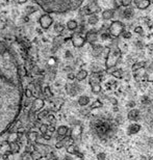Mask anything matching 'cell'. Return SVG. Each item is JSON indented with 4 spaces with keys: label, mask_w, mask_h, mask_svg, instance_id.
Here are the masks:
<instances>
[{
    "label": "cell",
    "mask_w": 153,
    "mask_h": 160,
    "mask_svg": "<svg viewBox=\"0 0 153 160\" xmlns=\"http://www.w3.org/2000/svg\"><path fill=\"white\" fill-rule=\"evenodd\" d=\"M68 27L70 28V29H74V28L77 27V24H76L75 21H70L68 23Z\"/></svg>",
    "instance_id": "cell-28"
},
{
    "label": "cell",
    "mask_w": 153,
    "mask_h": 160,
    "mask_svg": "<svg viewBox=\"0 0 153 160\" xmlns=\"http://www.w3.org/2000/svg\"><path fill=\"white\" fill-rule=\"evenodd\" d=\"M135 32L141 33V32H142V28H141V27H136V28H135Z\"/></svg>",
    "instance_id": "cell-34"
},
{
    "label": "cell",
    "mask_w": 153,
    "mask_h": 160,
    "mask_svg": "<svg viewBox=\"0 0 153 160\" xmlns=\"http://www.w3.org/2000/svg\"><path fill=\"white\" fill-rule=\"evenodd\" d=\"M123 31H124V24L120 21H114L110 25V28H108V32H110V36H113L115 38L121 36L123 33Z\"/></svg>",
    "instance_id": "cell-4"
},
{
    "label": "cell",
    "mask_w": 153,
    "mask_h": 160,
    "mask_svg": "<svg viewBox=\"0 0 153 160\" xmlns=\"http://www.w3.org/2000/svg\"><path fill=\"white\" fill-rule=\"evenodd\" d=\"M48 119H49L50 121H53V120H54V117H53V116H49V117H48Z\"/></svg>",
    "instance_id": "cell-39"
},
{
    "label": "cell",
    "mask_w": 153,
    "mask_h": 160,
    "mask_svg": "<svg viewBox=\"0 0 153 160\" xmlns=\"http://www.w3.org/2000/svg\"><path fill=\"white\" fill-rule=\"evenodd\" d=\"M57 134H59V136L60 137H64L66 136L67 134H68V131H69V128L67 126H59L57 128Z\"/></svg>",
    "instance_id": "cell-9"
},
{
    "label": "cell",
    "mask_w": 153,
    "mask_h": 160,
    "mask_svg": "<svg viewBox=\"0 0 153 160\" xmlns=\"http://www.w3.org/2000/svg\"><path fill=\"white\" fill-rule=\"evenodd\" d=\"M44 138H45L46 140H49L51 138V135L50 134H48V135H47V134H44Z\"/></svg>",
    "instance_id": "cell-33"
},
{
    "label": "cell",
    "mask_w": 153,
    "mask_h": 160,
    "mask_svg": "<svg viewBox=\"0 0 153 160\" xmlns=\"http://www.w3.org/2000/svg\"><path fill=\"white\" fill-rule=\"evenodd\" d=\"M121 57V51L117 48H114L108 51V54L106 56V62H105V67L107 70H110L117 66L118 62H119Z\"/></svg>",
    "instance_id": "cell-3"
},
{
    "label": "cell",
    "mask_w": 153,
    "mask_h": 160,
    "mask_svg": "<svg viewBox=\"0 0 153 160\" xmlns=\"http://www.w3.org/2000/svg\"><path fill=\"white\" fill-rule=\"evenodd\" d=\"M111 74H113V76H115L116 78H121V77H122V71H121V70H116V71L111 72Z\"/></svg>",
    "instance_id": "cell-24"
},
{
    "label": "cell",
    "mask_w": 153,
    "mask_h": 160,
    "mask_svg": "<svg viewBox=\"0 0 153 160\" xmlns=\"http://www.w3.org/2000/svg\"><path fill=\"white\" fill-rule=\"evenodd\" d=\"M23 101L21 68L14 49L0 39V136L20 114Z\"/></svg>",
    "instance_id": "cell-1"
},
{
    "label": "cell",
    "mask_w": 153,
    "mask_h": 160,
    "mask_svg": "<svg viewBox=\"0 0 153 160\" xmlns=\"http://www.w3.org/2000/svg\"><path fill=\"white\" fill-rule=\"evenodd\" d=\"M106 159V154L103 152H99L97 154V160H105Z\"/></svg>",
    "instance_id": "cell-26"
},
{
    "label": "cell",
    "mask_w": 153,
    "mask_h": 160,
    "mask_svg": "<svg viewBox=\"0 0 153 160\" xmlns=\"http://www.w3.org/2000/svg\"><path fill=\"white\" fill-rule=\"evenodd\" d=\"M100 79L101 77L99 73H93L90 77V83L91 84H93V83H100Z\"/></svg>",
    "instance_id": "cell-13"
},
{
    "label": "cell",
    "mask_w": 153,
    "mask_h": 160,
    "mask_svg": "<svg viewBox=\"0 0 153 160\" xmlns=\"http://www.w3.org/2000/svg\"><path fill=\"white\" fill-rule=\"evenodd\" d=\"M48 127L49 126H48V125H46V124H42L40 126V131H41V133H42L43 135L48 132Z\"/></svg>",
    "instance_id": "cell-21"
},
{
    "label": "cell",
    "mask_w": 153,
    "mask_h": 160,
    "mask_svg": "<svg viewBox=\"0 0 153 160\" xmlns=\"http://www.w3.org/2000/svg\"><path fill=\"white\" fill-rule=\"evenodd\" d=\"M67 152H68L69 154H71V155H73V154L76 155V153H77L78 151H77V149H76V146L72 145V146L67 147Z\"/></svg>",
    "instance_id": "cell-20"
},
{
    "label": "cell",
    "mask_w": 153,
    "mask_h": 160,
    "mask_svg": "<svg viewBox=\"0 0 153 160\" xmlns=\"http://www.w3.org/2000/svg\"><path fill=\"white\" fill-rule=\"evenodd\" d=\"M38 136H39V134L36 131H29V132L27 133V138L28 140H30V142H36Z\"/></svg>",
    "instance_id": "cell-15"
},
{
    "label": "cell",
    "mask_w": 153,
    "mask_h": 160,
    "mask_svg": "<svg viewBox=\"0 0 153 160\" xmlns=\"http://www.w3.org/2000/svg\"><path fill=\"white\" fill-rule=\"evenodd\" d=\"M130 2H131V0H122V4L123 5H129Z\"/></svg>",
    "instance_id": "cell-32"
},
{
    "label": "cell",
    "mask_w": 153,
    "mask_h": 160,
    "mask_svg": "<svg viewBox=\"0 0 153 160\" xmlns=\"http://www.w3.org/2000/svg\"><path fill=\"white\" fill-rule=\"evenodd\" d=\"M127 119L131 122H136L141 119V112H140L139 109H135V108H133L129 111L128 113H127Z\"/></svg>",
    "instance_id": "cell-6"
},
{
    "label": "cell",
    "mask_w": 153,
    "mask_h": 160,
    "mask_svg": "<svg viewBox=\"0 0 153 160\" xmlns=\"http://www.w3.org/2000/svg\"><path fill=\"white\" fill-rule=\"evenodd\" d=\"M73 44H74V46L76 47H81L82 45L84 44V40L81 39L79 36H74L73 37Z\"/></svg>",
    "instance_id": "cell-11"
},
{
    "label": "cell",
    "mask_w": 153,
    "mask_h": 160,
    "mask_svg": "<svg viewBox=\"0 0 153 160\" xmlns=\"http://www.w3.org/2000/svg\"><path fill=\"white\" fill-rule=\"evenodd\" d=\"M34 107H33V110H39L40 108H42L43 107V105H44V102L43 100H40V99H37L36 101H34Z\"/></svg>",
    "instance_id": "cell-18"
},
{
    "label": "cell",
    "mask_w": 153,
    "mask_h": 160,
    "mask_svg": "<svg viewBox=\"0 0 153 160\" xmlns=\"http://www.w3.org/2000/svg\"><path fill=\"white\" fill-rule=\"evenodd\" d=\"M69 78H70V79H73V78H74V75H73V74H70V75H69Z\"/></svg>",
    "instance_id": "cell-41"
},
{
    "label": "cell",
    "mask_w": 153,
    "mask_h": 160,
    "mask_svg": "<svg viewBox=\"0 0 153 160\" xmlns=\"http://www.w3.org/2000/svg\"><path fill=\"white\" fill-rule=\"evenodd\" d=\"M54 131H55V128H54L53 126H49V127H48V132H49L50 135L54 132Z\"/></svg>",
    "instance_id": "cell-31"
},
{
    "label": "cell",
    "mask_w": 153,
    "mask_h": 160,
    "mask_svg": "<svg viewBox=\"0 0 153 160\" xmlns=\"http://www.w3.org/2000/svg\"><path fill=\"white\" fill-rule=\"evenodd\" d=\"M143 67H144V65H143V63H135V65L132 66V71L135 72V71H138V70L142 69Z\"/></svg>",
    "instance_id": "cell-25"
},
{
    "label": "cell",
    "mask_w": 153,
    "mask_h": 160,
    "mask_svg": "<svg viewBox=\"0 0 153 160\" xmlns=\"http://www.w3.org/2000/svg\"><path fill=\"white\" fill-rule=\"evenodd\" d=\"M89 103H90V98H89L88 96H81V97H79L78 104L80 105V106H87Z\"/></svg>",
    "instance_id": "cell-12"
},
{
    "label": "cell",
    "mask_w": 153,
    "mask_h": 160,
    "mask_svg": "<svg viewBox=\"0 0 153 160\" xmlns=\"http://www.w3.org/2000/svg\"><path fill=\"white\" fill-rule=\"evenodd\" d=\"M88 76V72L84 71V70H81V71H79L77 73V75H76V78H77V80H84L87 78Z\"/></svg>",
    "instance_id": "cell-17"
},
{
    "label": "cell",
    "mask_w": 153,
    "mask_h": 160,
    "mask_svg": "<svg viewBox=\"0 0 153 160\" xmlns=\"http://www.w3.org/2000/svg\"><path fill=\"white\" fill-rule=\"evenodd\" d=\"M63 147H65V142H64V140L62 139L60 142H59L56 143V148L60 149V148H63Z\"/></svg>",
    "instance_id": "cell-30"
},
{
    "label": "cell",
    "mask_w": 153,
    "mask_h": 160,
    "mask_svg": "<svg viewBox=\"0 0 153 160\" xmlns=\"http://www.w3.org/2000/svg\"><path fill=\"white\" fill-rule=\"evenodd\" d=\"M46 113H47V112H42V114H41V116H39V118H40V119H42L43 117H45V116H46Z\"/></svg>",
    "instance_id": "cell-38"
},
{
    "label": "cell",
    "mask_w": 153,
    "mask_h": 160,
    "mask_svg": "<svg viewBox=\"0 0 153 160\" xmlns=\"http://www.w3.org/2000/svg\"><path fill=\"white\" fill-rule=\"evenodd\" d=\"M124 14H125V17H126V18L132 17V15H133V9H132V8H128L125 12H124Z\"/></svg>",
    "instance_id": "cell-23"
},
{
    "label": "cell",
    "mask_w": 153,
    "mask_h": 160,
    "mask_svg": "<svg viewBox=\"0 0 153 160\" xmlns=\"http://www.w3.org/2000/svg\"><path fill=\"white\" fill-rule=\"evenodd\" d=\"M20 151V147L17 142H14V143H11V152L12 154H16V153H18Z\"/></svg>",
    "instance_id": "cell-19"
},
{
    "label": "cell",
    "mask_w": 153,
    "mask_h": 160,
    "mask_svg": "<svg viewBox=\"0 0 153 160\" xmlns=\"http://www.w3.org/2000/svg\"><path fill=\"white\" fill-rule=\"evenodd\" d=\"M48 160H57V158L55 157V156H53L52 158H48Z\"/></svg>",
    "instance_id": "cell-40"
},
{
    "label": "cell",
    "mask_w": 153,
    "mask_h": 160,
    "mask_svg": "<svg viewBox=\"0 0 153 160\" xmlns=\"http://www.w3.org/2000/svg\"><path fill=\"white\" fill-rule=\"evenodd\" d=\"M98 21V18L96 17V16H92V17L90 18V20H89V22H90L91 24H96Z\"/></svg>",
    "instance_id": "cell-29"
},
{
    "label": "cell",
    "mask_w": 153,
    "mask_h": 160,
    "mask_svg": "<svg viewBox=\"0 0 153 160\" xmlns=\"http://www.w3.org/2000/svg\"><path fill=\"white\" fill-rule=\"evenodd\" d=\"M82 134V126L79 123H75L73 125L71 130V137L73 139H79Z\"/></svg>",
    "instance_id": "cell-5"
},
{
    "label": "cell",
    "mask_w": 153,
    "mask_h": 160,
    "mask_svg": "<svg viewBox=\"0 0 153 160\" xmlns=\"http://www.w3.org/2000/svg\"><path fill=\"white\" fill-rule=\"evenodd\" d=\"M130 37H131V34H130L129 32H127V33L124 34V38H125V39H126V38H130Z\"/></svg>",
    "instance_id": "cell-37"
},
{
    "label": "cell",
    "mask_w": 153,
    "mask_h": 160,
    "mask_svg": "<svg viewBox=\"0 0 153 160\" xmlns=\"http://www.w3.org/2000/svg\"><path fill=\"white\" fill-rule=\"evenodd\" d=\"M114 16V12L110 11V9H106V11H104L102 12V18L104 19V20H110L111 18H113Z\"/></svg>",
    "instance_id": "cell-14"
},
{
    "label": "cell",
    "mask_w": 153,
    "mask_h": 160,
    "mask_svg": "<svg viewBox=\"0 0 153 160\" xmlns=\"http://www.w3.org/2000/svg\"><path fill=\"white\" fill-rule=\"evenodd\" d=\"M135 102H129V103H128V105H127V106H129V107H133V106H135Z\"/></svg>",
    "instance_id": "cell-35"
},
{
    "label": "cell",
    "mask_w": 153,
    "mask_h": 160,
    "mask_svg": "<svg viewBox=\"0 0 153 160\" xmlns=\"http://www.w3.org/2000/svg\"><path fill=\"white\" fill-rule=\"evenodd\" d=\"M64 160H73V159H72V157H71L70 155H67L66 157L64 158Z\"/></svg>",
    "instance_id": "cell-36"
},
{
    "label": "cell",
    "mask_w": 153,
    "mask_h": 160,
    "mask_svg": "<svg viewBox=\"0 0 153 160\" xmlns=\"http://www.w3.org/2000/svg\"><path fill=\"white\" fill-rule=\"evenodd\" d=\"M47 12L63 14L78 8L84 0H33Z\"/></svg>",
    "instance_id": "cell-2"
},
{
    "label": "cell",
    "mask_w": 153,
    "mask_h": 160,
    "mask_svg": "<svg viewBox=\"0 0 153 160\" xmlns=\"http://www.w3.org/2000/svg\"><path fill=\"white\" fill-rule=\"evenodd\" d=\"M136 5V8L140 9L147 8L150 5V0H133Z\"/></svg>",
    "instance_id": "cell-8"
},
{
    "label": "cell",
    "mask_w": 153,
    "mask_h": 160,
    "mask_svg": "<svg viewBox=\"0 0 153 160\" xmlns=\"http://www.w3.org/2000/svg\"><path fill=\"white\" fill-rule=\"evenodd\" d=\"M19 138V133L18 132H13L8 135V142L11 145V143H14V142H17V140Z\"/></svg>",
    "instance_id": "cell-10"
},
{
    "label": "cell",
    "mask_w": 153,
    "mask_h": 160,
    "mask_svg": "<svg viewBox=\"0 0 153 160\" xmlns=\"http://www.w3.org/2000/svg\"><path fill=\"white\" fill-rule=\"evenodd\" d=\"M102 107V103L100 100H96L95 102H93V104H92L91 108H93V109H96V108H100Z\"/></svg>",
    "instance_id": "cell-22"
},
{
    "label": "cell",
    "mask_w": 153,
    "mask_h": 160,
    "mask_svg": "<svg viewBox=\"0 0 153 160\" xmlns=\"http://www.w3.org/2000/svg\"><path fill=\"white\" fill-rule=\"evenodd\" d=\"M31 158H33V156H31L30 153H28V152L22 155V160H31Z\"/></svg>",
    "instance_id": "cell-27"
},
{
    "label": "cell",
    "mask_w": 153,
    "mask_h": 160,
    "mask_svg": "<svg viewBox=\"0 0 153 160\" xmlns=\"http://www.w3.org/2000/svg\"><path fill=\"white\" fill-rule=\"evenodd\" d=\"M140 130H141V125L138 123H132L127 127V134L128 135H133V134L139 133Z\"/></svg>",
    "instance_id": "cell-7"
},
{
    "label": "cell",
    "mask_w": 153,
    "mask_h": 160,
    "mask_svg": "<svg viewBox=\"0 0 153 160\" xmlns=\"http://www.w3.org/2000/svg\"><path fill=\"white\" fill-rule=\"evenodd\" d=\"M91 86H92V92H93L94 94H99L101 92L100 83H93V84H91Z\"/></svg>",
    "instance_id": "cell-16"
}]
</instances>
